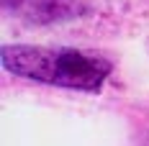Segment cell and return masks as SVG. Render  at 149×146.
Segmentation results:
<instances>
[{"label":"cell","mask_w":149,"mask_h":146,"mask_svg":"<svg viewBox=\"0 0 149 146\" xmlns=\"http://www.w3.org/2000/svg\"><path fill=\"white\" fill-rule=\"evenodd\" d=\"M80 10L77 0H29V21L31 23H54L74 18Z\"/></svg>","instance_id":"cell-2"},{"label":"cell","mask_w":149,"mask_h":146,"mask_svg":"<svg viewBox=\"0 0 149 146\" xmlns=\"http://www.w3.org/2000/svg\"><path fill=\"white\" fill-rule=\"evenodd\" d=\"M3 67L10 74L59 85V87L98 92L111 74V62L77 49H46V46L15 44L3 46Z\"/></svg>","instance_id":"cell-1"},{"label":"cell","mask_w":149,"mask_h":146,"mask_svg":"<svg viewBox=\"0 0 149 146\" xmlns=\"http://www.w3.org/2000/svg\"><path fill=\"white\" fill-rule=\"evenodd\" d=\"M26 0H3V8L5 10H15V8H21Z\"/></svg>","instance_id":"cell-3"}]
</instances>
